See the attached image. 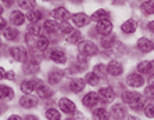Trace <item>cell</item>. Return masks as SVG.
Here are the masks:
<instances>
[{
    "label": "cell",
    "mask_w": 154,
    "mask_h": 120,
    "mask_svg": "<svg viewBox=\"0 0 154 120\" xmlns=\"http://www.w3.org/2000/svg\"><path fill=\"white\" fill-rule=\"evenodd\" d=\"M126 83H128V86H131V87H142L144 80H143V76H142V75L132 73L126 78Z\"/></svg>",
    "instance_id": "8"
},
{
    "label": "cell",
    "mask_w": 154,
    "mask_h": 120,
    "mask_svg": "<svg viewBox=\"0 0 154 120\" xmlns=\"http://www.w3.org/2000/svg\"><path fill=\"white\" fill-rule=\"evenodd\" d=\"M71 19H72V22H74V25H75V26L82 28V26H86V25L89 24L92 18L88 17V15L83 14V13H78V14L71 15Z\"/></svg>",
    "instance_id": "5"
},
{
    "label": "cell",
    "mask_w": 154,
    "mask_h": 120,
    "mask_svg": "<svg viewBox=\"0 0 154 120\" xmlns=\"http://www.w3.org/2000/svg\"><path fill=\"white\" fill-rule=\"evenodd\" d=\"M93 117L99 120H107V119H110V113L106 109H103V108H99V109H96L93 112Z\"/></svg>",
    "instance_id": "28"
},
{
    "label": "cell",
    "mask_w": 154,
    "mask_h": 120,
    "mask_svg": "<svg viewBox=\"0 0 154 120\" xmlns=\"http://www.w3.org/2000/svg\"><path fill=\"white\" fill-rule=\"evenodd\" d=\"M36 47H38L39 51H45V50L49 47V39L45 37V36H39V40L36 43Z\"/></svg>",
    "instance_id": "32"
},
{
    "label": "cell",
    "mask_w": 154,
    "mask_h": 120,
    "mask_svg": "<svg viewBox=\"0 0 154 120\" xmlns=\"http://www.w3.org/2000/svg\"><path fill=\"white\" fill-rule=\"evenodd\" d=\"M94 73H96L99 78H104V76H106V71H104L103 65H96V68H94Z\"/></svg>",
    "instance_id": "41"
},
{
    "label": "cell",
    "mask_w": 154,
    "mask_h": 120,
    "mask_svg": "<svg viewBox=\"0 0 154 120\" xmlns=\"http://www.w3.org/2000/svg\"><path fill=\"white\" fill-rule=\"evenodd\" d=\"M67 40H68L69 44L81 43V40H82V33L79 32V31H72L69 35H67Z\"/></svg>",
    "instance_id": "23"
},
{
    "label": "cell",
    "mask_w": 154,
    "mask_h": 120,
    "mask_svg": "<svg viewBox=\"0 0 154 120\" xmlns=\"http://www.w3.org/2000/svg\"><path fill=\"white\" fill-rule=\"evenodd\" d=\"M25 119H28V120H31V119H33V120H36V116H32V115H29V116H26Z\"/></svg>",
    "instance_id": "50"
},
{
    "label": "cell",
    "mask_w": 154,
    "mask_h": 120,
    "mask_svg": "<svg viewBox=\"0 0 154 120\" xmlns=\"http://www.w3.org/2000/svg\"><path fill=\"white\" fill-rule=\"evenodd\" d=\"M6 73H7V72L4 71L3 68H0V80H2V79H4V78H6Z\"/></svg>",
    "instance_id": "45"
},
{
    "label": "cell",
    "mask_w": 154,
    "mask_h": 120,
    "mask_svg": "<svg viewBox=\"0 0 154 120\" xmlns=\"http://www.w3.org/2000/svg\"><path fill=\"white\" fill-rule=\"evenodd\" d=\"M99 76H97L96 73H86V78H85V81L88 83V84H90V86H96L97 83H99Z\"/></svg>",
    "instance_id": "35"
},
{
    "label": "cell",
    "mask_w": 154,
    "mask_h": 120,
    "mask_svg": "<svg viewBox=\"0 0 154 120\" xmlns=\"http://www.w3.org/2000/svg\"><path fill=\"white\" fill-rule=\"evenodd\" d=\"M20 105L24 106V108H33V106L38 105V99L33 95H24L20 99Z\"/></svg>",
    "instance_id": "15"
},
{
    "label": "cell",
    "mask_w": 154,
    "mask_h": 120,
    "mask_svg": "<svg viewBox=\"0 0 154 120\" xmlns=\"http://www.w3.org/2000/svg\"><path fill=\"white\" fill-rule=\"evenodd\" d=\"M50 58L54 61V62H57V64H65V61H67L65 53L63 51V50H60V48H54V50H51Z\"/></svg>",
    "instance_id": "10"
},
{
    "label": "cell",
    "mask_w": 154,
    "mask_h": 120,
    "mask_svg": "<svg viewBox=\"0 0 154 120\" xmlns=\"http://www.w3.org/2000/svg\"><path fill=\"white\" fill-rule=\"evenodd\" d=\"M24 72H25L26 75L38 73V72H39V64H38V62H35V61L25 62V65H24Z\"/></svg>",
    "instance_id": "22"
},
{
    "label": "cell",
    "mask_w": 154,
    "mask_h": 120,
    "mask_svg": "<svg viewBox=\"0 0 154 120\" xmlns=\"http://www.w3.org/2000/svg\"><path fill=\"white\" fill-rule=\"evenodd\" d=\"M21 117L17 116V115H13V116H10V120H20Z\"/></svg>",
    "instance_id": "49"
},
{
    "label": "cell",
    "mask_w": 154,
    "mask_h": 120,
    "mask_svg": "<svg viewBox=\"0 0 154 120\" xmlns=\"http://www.w3.org/2000/svg\"><path fill=\"white\" fill-rule=\"evenodd\" d=\"M144 113H146L147 117L154 119V104H149V105L146 106V109H144Z\"/></svg>",
    "instance_id": "40"
},
{
    "label": "cell",
    "mask_w": 154,
    "mask_h": 120,
    "mask_svg": "<svg viewBox=\"0 0 154 120\" xmlns=\"http://www.w3.org/2000/svg\"><path fill=\"white\" fill-rule=\"evenodd\" d=\"M137 48H139L140 51H143V53H150L151 50L154 48V44L151 40L146 39V37H142V39H139V42H137Z\"/></svg>",
    "instance_id": "11"
},
{
    "label": "cell",
    "mask_w": 154,
    "mask_h": 120,
    "mask_svg": "<svg viewBox=\"0 0 154 120\" xmlns=\"http://www.w3.org/2000/svg\"><path fill=\"white\" fill-rule=\"evenodd\" d=\"M14 78H15L14 72H7V73H6V79H10V80H14Z\"/></svg>",
    "instance_id": "43"
},
{
    "label": "cell",
    "mask_w": 154,
    "mask_h": 120,
    "mask_svg": "<svg viewBox=\"0 0 154 120\" xmlns=\"http://www.w3.org/2000/svg\"><path fill=\"white\" fill-rule=\"evenodd\" d=\"M13 97H14L13 88H10L8 86H0V99L7 101V99H13Z\"/></svg>",
    "instance_id": "19"
},
{
    "label": "cell",
    "mask_w": 154,
    "mask_h": 120,
    "mask_svg": "<svg viewBox=\"0 0 154 120\" xmlns=\"http://www.w3.org/2000/svg\"><path fill=\"white\" fill-rule=\"evenodd\" d=\"M58 105H60V109L64 113H74L76 110L75 104L68 98H61L60 101H58Z\"/></svg>",
    "instance_id": "6"
},
{
    "label": "cell",
    "mask_w": 154,
    "mask_h": 120,
    "mask_svg": "<svg viewBox=\"0 0 154 120\" xmlns=\"http://www.w3.org/2000/svg\"><path fill=\"white\" fill-rule=\"evenodd\" d=\"M0 44H2V40H0Z\"/></svg>",
    "instance_id": "56"
},
{
    "label": "cell",
    "mask_w": 154,
    "mask_h": 120,
    "mask_svg": "<svg viewBox=\"0 0 154 120\" xmlns=\"http://www.w3.org/2000/svg\"><path fill=\"white\" fill-rule=\"evenodd\" d=\"M35 4H36V0H18V6L21 8H25V10L33 8Z\"/></svg>",
    "instance_id": "33"
},
{
    "label": "cell",
    "mask_w": 154,
    "mask_h": 120,
    "mask_svg": "<svg viewBox=\"0 0 154 120\" xmlns=\"http://www.w3.org/2000/svg\"><path fill=\"white\" fill-rule=\"evenodd\" d=\"M97 32L100 33V35H110L112 31V24L110 22V19H103V21H99L97 22Z\"/></svg>",
    "instance_id": "7"
},
{
    "label": "cell",
    "mask_w": 154,
    "mask_h": 120,
    "mask_svg": "<svg viewBox=\"0 0 154 120\" xmlns=\"http://www.w3.org/2000/svg\"><path fill=\"white\" fill-rule=\"evenodd\" d=\"M51 17L54 18V21H60V22H67L71 18L68 10H65L64 7H57L56 10L51 11Z\"/></svg>",
    "instance_id": "3"
},
{
    "label": "cell",
    "mask_w": 154,
    "mask_h": 120,
    "mask_svg": "<svg viewBox=\"0 0 154 120\" xmlns=\"http://www.w3.org/2000/svg\"><path fill=\"white\" fill-rule=\"evenodd\" d=\"M26 18H28L29 22L36 24V22L40 21V18H42V13H40V11H38V10H33V8H32V11H29L28 14H26Z\"/></svg>",
    "instance_id": "26"
},
{
    "label": "cell",
    "mask_w": 154,
    "mask_h": 120,
    "mask_svg": "<svg viewBox=\"0 0 154 120\" xmlns=\"http://www.w3.org/2000/svg\"><path fill=\"white\" fill-rule=\"evenodd\" d=\"M63 78H64V72L60 71V69H54V71H51L49 73V81L51 84H57Z\"/></svg>",
    "instance_id": "21"
},
{
    "label": "cell",
    "mask_w": 154,
    "mask_h": 120,
    "mask_svg": "<svg viewBox=\"0 0 154 120\" xmlns=\"http://www.w3.org/2000/svg\"><path fill=\"white\" fill-rule=\"evenodd\" d=\"M10 54L18 62H25V60H26V51H25V48H22V47H13V48L10 50Z\"/></svg>",
    "instance_id": "9"
},
{
    "label": "cell",
    "mask_w": 154,
    "mask_h": 120,
    "mask_svg": "<svg viewBox=\"0 0 154 120\" xmlns=\"http://www.w3.org/2000/svg\"><path fill=\"white\" fill-rule=\"evenodd\" d=\"M121 29L124 33H133L135 29H136V24H135V21H132V19H128L126 22L122 24Z\"/></svg>",
    "instance_id": "25"
},
{
    "label": "cell",
    "mask_w": 154,
    "mask_h": 120,
    "mask_svg": "<svg viewBox=\"0 0 154 120\" xmlns=\"http://www.w3.org/2000/svg\"><path fill=\"white\" fill-rule=\"evenodd\" d=\"M43 1H49V0H43Z\"/></svg>",
    "instance_id": "55"
},
{
    "label": "cell",
    "mask_w": 154,
    "mask_h": 120,
    "mask_svg": "<svg viewBox=\"0 0 154 120\" xmlns=\"http://www.w3.org/2000/svg\"><path fill=\"white\" fill-rule=\"evenodd\" d=\"M107 73H110L111 76H119L122 73V65L118 61H111L107 66Z\"/></svg>",
    "instance_id": "12"
},
{
    "label": "cell",
    "mask_w": 154,
    "mask_h": 120,
    "mask_svg": "<svg viewBox=\"0 0 154 120\" xmlns=\"http://www.w3.org/2000/svg\"><path fill=\"white\" fill-rule=\"evenodd\" d=\"M142 10L146 14H154V0H147L142 4Z\"/></svg>",
    "instance_id": "31"
},
{
    "label": "cell",
    "mask_w": 154,
    "mask_h": 120,
    "mask_svg": "<svg viewBox=\"0 0 154 120\" xmlns=\"http://www.w3.org/2000/svg\"><path fill=\"white\" fill-rule=\"evenodd\" d=\"M114 43H115V36H112L110 33V35H104L103 40H101V46L104 48H110V47L114 46Z\"/></svg>",
    "instance_id": "27"
},
{
    "label": "cell",
    "mask_w": 154,
    "mask_h": 120,
    "mask_svg": "<svg viewBox=\"0 0 154 120\" xmlns=\"http://www.w3.org/2000/svg\"><path fill=\"white\" fill-rule=\"evenodd\" d=\"M4 37L7 40H14L15 37L18 36V31L14 28H7V29H4V32H3Z\"/></svg>",
    "instance_id": "34"
},
{
    "label": "cell",
    "mask_w": 154,
    "mask_h": 120,
    "mask_svg": "<svg viewBox=\"0 0 154 120\" xmlns=\"http://www.w3.org/2000/svg\"><path fill=\"white\" fill-rule=\"evenodd\" d=\"M60 29H61V32L64 33V35H69V33L74 31L72 29V26L71 25H68L67 22H61V26H60Z\"/></svg>",
    "instance_id": "38"
},
{
    "label": "cell",
    "mask_w": 154,
    "mask_h": 120,
    "mask_svg": "<svg viewBox=\"0 0 154 120\" xmlns=\"http://www.w3.org/2000/svg\"><path fill=\"white\" fill-rule=\"evenodd\" d=\"M13 1H14V0H3V3L7 4V6H11V4H13Z\"/></svg>",
    "instance_id": "48"
},
{
    "label": "cell",
    "mask_w": 154,
    "mask_h": 120,
    "mask_svg": "<svg viewBox=\"0 0 154 120\" xmlns=\"http://www.w3.org/2000/svg\"><path fill=\"white\" fill-rule=\"evenodd\" d=\"M82 102L85 106H88V108H92V106H94L97 102H99V97H97L96 92H88L85 97H83Z\"/></svg>",
    "instance_id": "14"
},
{
    "label": "cell",
    "mask_w": 154,
    "mask_h": 120,
    "mask_svg": "<svg viewBox=\"0 0 154 120\" xmlns=\"http://www.w3.org/2000/svg\"><path fill=\"white\" fill-rule=\"evenodd\" d=\"M144 95L149 97V98H154V84L146 87V90H144Z\"/></svg>",
    "instance_id": "42"
},
{
    "label": "cell",
    "mask_w": 154,
    "mask_h": 120,
    "mask_svg": "<svg viewBox=\"0 0 154 120\" xmlns=\"http://www.w3.org/2000/svg\"><path fill=\"white\" fill-rule=\"evenodd\" d=\"M42 81L36 80V79H31V80H25L22 81L21 86H20V88H21L22 92H25V94H31V92H33L38 88V86L40 84Z\"/></svg>",
    "instance_id": "4"
},
{
    "label": "cell",
    "mask_w": 154,
    "mask_h": 120,
    "mask_svg": "<svg viewBox=\"0 0 154 120\" xmlns=\"http://www.w3.org/2000/svg\"><path fill=\"white\" fill-rule=\"evenodd\" d=\"M143 105H144L143 98H139L137 101H135L133 104H131V108H132L133 110H142L143 109Z\"/></svg>",
    "instance_id": "37"
},
{
    "label": "cell",
    "mask_w": 154,
    "mask_h": 120,
    "mask_svg": "<svg viewBox=\"0 0 154 120\" xmlns=\"http://www.w3.org/2000/svg\"><path fill=\"white\" fill-rule=\"evenodd\" d=\"M97 97H99V101L103 104H110L112 99L115 98V92L112 88H101L97 92Z\"/></svg>",
    "instance_id": "2"
},
{
    "label": "cell",
    "mask_w": 154,
    "mask_h": 120,
    "mask_svg": "<svg viewBox=\"0 0 154 120\" xmlns=\"http://www.w3.org/2000/svg\"><path fill=\"white\" fill-rule=\"evenodd\" d=\"M85 88V80L83 79H74V80L69 83V90L72 92H81Z\"/></svg>",
    "instance_id": "16"
},
{
    "label": "cell",
    "mask_w": 154,
    "mask_h": 120,
    "mask_svg": "<svg viewBox=\"0 0 154 120\" xmlns=\"http://www.w3.org/2000/svg\"><path fill=\"white\" fill-rule=\"evenodd\" d=\"M139 98H142V95H140L139 92H133V91H125L124 92V95H122V101L125 104H133L135 101H137Z\"/></svg>",
    "instance_id": "17"
},
{
    "label": "cell",
    "mask_w": 154,
    "mask_h": 120,
    "mask_svg": "<svg viewBox=\"0 0 154 120\" xmlns=\"http://www.w3.org/2000/svg\"><path fill=\"white\" fill-rule=\"evenodd\" d=\"M79 51H81V54H83V55H86V57H92V55H96L97 54V47H96V44H93L92 42L85 40V42H82L79 44Z\"/></svg>",
    "instance_id": "1"
},
{
    "label": "cell",
    "mask_w": 154,
    "mask_h": 120,
    "mask_svg": "<svg viewBox=\"0 0 154 120\" xmlns=\"http://www.w3.org/2000/svg\"><path fill=\"white\" fill-rule=\"evenodd\" d=\"M149 29H150L151 33H154V21H151L150 24H149Z\"/></svg>",
    "instance_id": "46"
},
{
    "label": "cell",
    "mask_w": 154,
    "mask_h": 120,
    "mask_svg": "<svg viewBox=\"0 0 154 120\" xmlns=\"http://www.w3.org/2000/svg\"><path fill=\"white\" fill-rule=\"evenodd\" d=\"M29 29H31L32 35H36V36H42V35H43V31H45L43 28H40L39 25H35V24H33Z\"/></svg>",
    "instance_id": "39"
},
{
    "label": "cell",
    "mask_w": 154,
    "mask_h": 120,
    "mask_svg": "<svg viewBox=\"0 0 154 120\" xmlns=\"http://www.w3.org/2000/svg\"><path fill=\"white\" fill-rule=\"evenodd\" d=\"M151 73H154V61L151 62Z\"/></svg>",
    "instance_id": "51"
},
{
    "label": "cell",
    "mask_w": 154,
    "mask_h": 120,
    "mask_svg": "<svg viewBox=\"0 0 154 120\" xmlns=\"http://www.w3.org/2000/svg\"><path fill=\"white\" fill-rule=\"evenodd\" d=\"M43 28H45V31H47V32L54 33V32H57L60 26L56 24V21H46L45 25H43Z\"/></svg>",
    "instance_id": "30"
},
{
    "label": "cell",
    "mask_w": 154,
    "mask_h": 120,
    "mask_svg": "<svg viewBox=\"0 0 154 120\" xmlns=\"http://www.w3.org/2000/svg\"><path fill=\"white\" fill-rule=\"evenodd\" d=\"M2 13H3V7H2V6H0V14H2Z\"/></svg>",
    "instance_id": "54"
},
{
    "label": "cell",
    "mask_w": 154,
    "mask_h": 120,
    "mask_svg": "<svg viewBox=\"0 0 154 120\" xmlns=\"http://www.w3.org/2000/svg\"><path fill=\"white\" fill-rule=\"evenodd\" d=\"M137 71H139V73H151V62L150 61L139 62V65H137Z\"/></svg>",
    "instance_id": "29"
},
{
    "label": "cell",
    "mask_w": 154,
    "mask_h": 120,
    "mask_svg": "<svg viewBox=\"0 0 154 120\" xmlns=\"http://www.w3.org/2000/svg\"><path fill=\"white\" fill-rule=\"evenodd\" d=\"M6 19H4V18H2L0 17V29H6Z\"/></svg>",
    "instance_id": "44"
},
{
    "label": "cell",
    "mask_w": 154,
    "mask_h": 120,
    "mask_svg": "<svg viewBox=\"0 0 154 120\" xmlns=\"http://www.w3.org/2000/svg\"><path fill=\"white\" fill-rule=\"evenodd\" d=\"M108 17H110V14H108L107 11L103 10V8H100V10H97L90 18H92L93 21L99 22V21H103V19H108Z\"/></svg>",
    "instance_id": "24"
},
{
    "label": "cell",
    "mask_w": 154,
    "mask_h": 120,
    "mask_svg": "<svg viewBox=\"0 0 154 120\" xmlns=\"http://www.w3.org/2000/svg\"><path fill=\"white\" fill-rule=\"evenodd\" d=\"M150 84H154V76H151L150 78Z\"/></svg>",
    "instance_id": "52"
},
{
    "label": "cell",
    "mask_w": 154,
    "mask_h": 120,
    "mask_svg": "<svg viewBox=\"0 0 154 120\" xmlns=\"http://www.w3.org/2000/svg\"><path fill=\"white\" fill-rule=\"evenodd\" d=\"M46 117L49 120H60L61 116H60V112L57 109H49L46 112Z\"/></svg>",
    "instance_id": "36"
},
{
    "label": "cell",
    "mask_w": 154,
    "mask_h": 120,
    "mask_svg": "<svg viewBox=\"0 0 154 120\" xmlns=\"http://www.w3.org/2000/svg\"><path fill=\"white\" fill-rule=\"evenodd\" d=\"M110 116L112 119H125L126 112L122 105H114L111 108V110H110Z\"/></svg>",
    "instance_id": "13"
},
{
    "label": "cell",
    "mask_w": 154,
    "mask_h": 120,
    "mask_svg": "<svg viewBox=\"0 0 154 120\" xmlns=\"http://www.w3.org/2000/svg\"><path fill=\"white\" fill-rule=\"evenodd\" d=\"M36 91H38V95H39L40 98H50V97L53 95V91H51V88L47 87V86H45V84H42V83L38 86Z\"/></svg>",
    "instance_id": "20"
},
{
    "label": "cell",
    "mask_w": 154,
    "mask_h": 120,
    "mask_svg": "<svg viewBox=\"0 0 154 120\" xmlns=\"http://www.w3.org/2000/svg\"><path fill=\"white\" fill-rule=\"evenodd\" d=\"M6 110V105H3V104H0V115Z\"/></svg>",
    "instance_id": "47"
},
{
    "label": "cell",
    "mask_w": 154,
    "mask_h": 120,
    "mask_svg": "<svg viewBox=\"0 0 154 120\" xmlns=\"http://www.w3.org/2000/svg\"><path fill=\"white\" fill-rule=\"evenodd\" d=\"M72 3H81V1H82V0H71Z\"/></svg>",
    "instance_id": "53"
},
{
    "label": "cell",
    "mask_w": 154,
    "mask_h": 120,
    "mask_svg": "<svg viewBox=\"0 0 154 120\" xmlns=\"http://www.w3.org/2000/svg\"><path fill=\"white\" fill-rule=\"evenodd\" d=\"M10 21L13 25H17V26H20V25L24 24V21H25V17H24V14H22L21 11H13L10 15Z\"/></svg>",
    "instance_id": "18"
}]
</instances>
